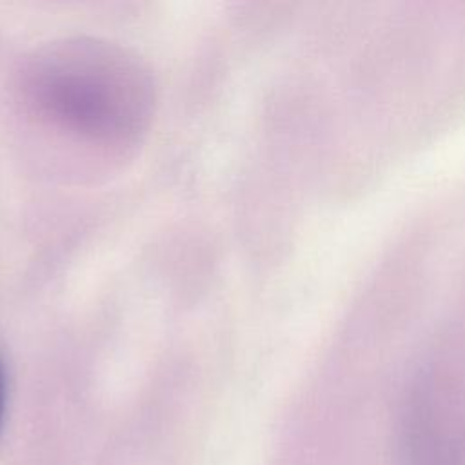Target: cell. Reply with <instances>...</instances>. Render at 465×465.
Returning <instances> with one entry per match:
<instances>
[{"mask_svg": "<svg viewBox=\"0 0 465 465\" xmlns=\"http://www.w3.org/2000/svg\"><path fill=\"white\" fill-rule=\"evenodd\" d=\"M31 89L54 120L91 138H129L145 125L151 109L142 69L98 44L51 49L36 62Z\"/></svg>", "mask_w": 465, "mask_h": 465, "instance_id": "cell-1", "label": "cell"}, {"mask_svg": "<svg viewBox=\"0 0 465 465\" xmlns=\"http://www.w3.org/2000/svg\"><path fill=\"white\" fill-rule=\"evenodd\" d=\"M7 367L5 361L0 354V430H2V423H4V416H5V405H7Z\"/></svg>", "mask_w": 465, "mask_h": 465, "instance_id": "cell-2", "label": "cell"}]
</instances>
